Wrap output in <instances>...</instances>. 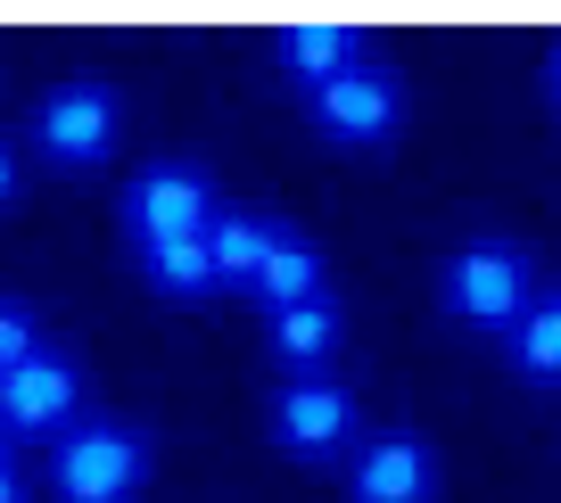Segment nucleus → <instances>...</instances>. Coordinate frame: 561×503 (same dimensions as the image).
<instances>
[{"label":"nucleus","instance_id":"1","mask_svg":"<svg viewBox=\"0 0 561 503\" xmlns=\"http://www.w3.org/2000/svg\"><path fill=\"white\" fill-rule=\"evenodd\" d=\"M140 487H149V430L91 413L50 437V495L58 503H133Z\"/></svg>","mask_w":561,"mask_h":503},{"label":"nucleus","instance_id":"2","mask_svg":"<svg viewBox=\"0 0 561 503\" xmlns=\"http://www.w3.org/2000/svg\"><path fill=\"white\" fill-rule=\"evenodd\" d=\"M528 297H537L528 248H512V240H462L455 256H446V273H438V306H446V322H462V330H512Z\"/></svg>","mask_w":561,"mask_h":503},{"label":"nucleus","instance_id":"3","mask_svg":"<svg viewBox=\"0 0 561 503\" xmlns=\"http://www.w3.org/2000/svg\"><path fill=\"white\" fill-rule=\"evenodd\" d=\"M306 124H314L322 140H339V149H380L404 124V75L364 50L355 67H339L331 83L306 91Z\"/></svg>","mask_w":561,"mask_h":503},{"label":"nucleus","instance_id":"4","mask_svg":"<svg viewBox=\"0 0 561 503\" xmlns=\"http://www.w3.org/2000/svg\"><path fill=\"white\" fill-rule=\"evenodd\" d=\"M215 215H224V198H215V174L198 157H149V165L124 182V240L133 248L207 231Z\"/></svg>","mask_w":561,"mask_h":503},{"label":"nucleus","instance_id":"5","mask_svg":"<svg viewBox=\"0 0 561 503\" xmlns=\"http://www.w3.org/2000/svg\"><path fill=\"white\" fill-rule=\"evenodd\" d=\"M116 124H124L116 83H107V75H67V83L34 107V149L50 157V165H67V174H83V165H100V157L116 149Z\"/></svg>","mask_w":561,"mask_h":503},{"label":"nucleus","instance_id":"6","mask_svg":"<svg viewBox=\"0 0 561 503\" xmlns=\"http://www.w3.org/2000/svg\"><path fill=\"white\" fill-rule=\"evenodd\" d=\"M355 437V388L331 371H298V380L273 388V446L298 454V462H331Z\"/></svg>","mask_w":561,"mask_h":503},{"label":"nucleus","instance_id":"7","mask_svg":"<svg viewBox=\"0 0 561 503\" xmlns=\"http://www.w3.org/2000/svg\"><path fill=\"white\" fill-rule=\"evenodd\" d=\"M75 413H83V371L58 347H34L25 364L0 371V430L9 437H58L75 430Z\"/></svg>","mask_w":561,"mask_h":503},{"label":"nucleus","instance_id":"8","mask_svg":"<svg viewBox=\"0 0 561 503\" xmlns=\"http://www.w3.org/2000/svg\"><path fill=\"white\" fill-rule=\"evenodd\" d=\"M347 503H438V446L421 430H371L347 462Z\"/></svg>","mask_w":561,"mask_h":503},{"label":"nucleus","instance_id":"9","mask_svg":"<svg viewBox=\"0 0 561 503\" xmlns=\"http://www.w3.org/2000/svg\"><path fill=\"white\" fill-rule=\"evenodd\" d=\"M264 347H273V364L289 371V380H298V371H322L331 347H339V297L322 289V297H306V306L264 313Z\"/></svg>","mask_w":561,"mask_h":503},{"label":"nucleus","instance_id":"10","mask_svg":"<svg viewBox=\"0 0 561 503\" xmlns=\"http://www.w3.org/2000/svg\"><path fill=\"white\" fill-rule=\"evenodd\" d=\"M248 297H256L264 313L322 297V248L306 240V231H289V224H280V231H273V248H264V264H256V281H248Z\"/></svg>","mask_w":561,"mask_h":503},{"label":"nucleus","instance_id":"11","mask_svg":"<svg viewBox=\"0 0 561 503\" xmlns=\"http://www.w3.org/2000/svg\"><path fill=\"white\" fill-rule=\"evenodd\" d=\"M273 58L298 91H314V83H331L339 67L364 58V34H355V25H289V34H273Z\"/></svg>","mask_w":561,"mask_h":503},{"label":"nucleus","instance_id":"12","mask_svg":"<svg viewBox=\"0 0 561 503\" xmlns=\"http://www.w3.org/2000/svg\"><path fill=\"white\" fill-rule=\"evenodd\" d=\"M504 355H512V371H520V380L561 388V289H537V297L520 306V322L504 330Z\"/></svg>","mask_w":561,"mask_h":503},{"label":"nucleus","instance_id":"13","mask_svg":"<svg viewBox=\"0 0 561 503\" xmlns=\"http://www.w3.org/2000/svg\"><path fill=\"white\" fill-rule=\"evenodd\" d=\"M140 256V281L158 297H215L224 281H215V256H207V231H182V240H149L133 248Z\"/></svg>","mask_w":561,"mask_h":503},{"label":"nucleus","instance_id":"14","mask_svg":"<svg viewBox=\"0 0 561 503\" xmlns=\"http://www.w3.org/2000/svg\"><path fill=\"white\" fill-rule=\"evenodd\" d=\"M273 215H256V207H224L207 224V256H215V281H231V289H248L256 281V264H264V248H273Z\"/></svg>","mask_w":561,"mask_h":503},{"label":"nucleus","instance_id":"15","mask_svg":"<svg viewBox=\"0 0 561 503\" xmlns=\"http://www.w3.org/2000/svg\"><path fill=\"white\" fill-rule=\"evenodd\" d=\"M34 347H42V313L25 306V297H0V371L25 364Z\"/></svg>","mask_w":561,"mask_h":503},{"label":"nucleus","instance_id":"16","mask_svg":"<svg viewBox=\"0 0 561 503\" xmlns=\"http://www.w3.org/2000/svg\"><path fill=\"white\" fill-rule=\"evenodd\" d=\"M18 191V149H9V140H0V198Z\"/></svg>","mask_w":561,"mask_h":503},{"label":"nucleus","instance_id":"17","mask_svg":"<svg viewBox=\"0 0 561 503\" xmlns=\"http://www.w3.org/2000/svg\"><path fill=\"white\" fill-rule=\"evenodd\" d=\"M0 503H25V479H18L9 462H0Z\"/></svg>","mask_w":561,"mask_h":503},{"label":"nucleus","instance_id":"18","mask_svg":"<svg viewBox=\"0 0 561 503\" xmlns=\"http://www.w3.org/2000/svg\"><path fill=\"white\" fill-rule=\"evenodd\" d=\"M545 91H553V107H561V42H553V58H545Z\"/></svg>","mask_w":561,"mask_h":503},{"label":"nucleus","instance_id":"19","mask_svg":"<svg viewBox=\"0 0 561 503\" xmlns=\"http://www.w3.org/2000/svg\"><path fill=\"white\" fill-rule=\"evenodd\" d=\"M0 462H9V430H0Z\"/></svg>","mask_w":561,"mask_h":503}]
</instances>
